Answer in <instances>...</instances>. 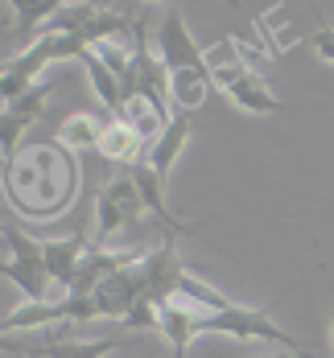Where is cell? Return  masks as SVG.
<instances>
[{
	"label": "cell",
	"instance_id": "6da1fadb",
	"mask_svg": "<svg viewBox=\"0 0 334 358\" xmlns=\"http://www.w3.org/2000/svg\"><path fill=\"white\" fill-rule=\"evenodd\" d=\"M74 185H78V165L74 152L58 141L34 144L4 161V194L8 206L25 218H54L71 206Z\"/></svg>",
	"mask_w": 334,
	"mask_h": 358
},
{
	"label": "cell",
	"instance_id": "7a4b0ae2",
	"mask_svg": "<svg viewBox=\"0 0 334 358\" xmlns=\"http://www.w3.org/2000/svg\"><path fill=\"white\" fill-rule=\"evenodd\" d=\"M202 325V334H231V338H264V342H277V346H289V350H301L297 346V338H289L281 325L272 322L268 313H260V309H244V305H227L219 313H202L198 317Z\"/></svg>",
	"mask_w": 334,
	"mask_h": 358
},
{
	"label": "cell",
	"instance_id": "3957f363",
	"mask_svg": "<svg viewBox=\"0 0 334 358\" xmlns=\"http://www.w3.org/2000/svg\"><path fill=\"white\" fill-rule=\"evenodd\" d=\"M141 215H145V198H141L137 181L128 178V173L124 178H111L99 189V202H95V239L104 243L120 227H132Z\"/></svg>",
	"mask_w": 334,
	"mask_h": 358
},
{
	"label": "cell",
	"instance_id": "277c9868",
	"mask_svg": "<svg viewBox=\"0 0 334 358\" xmlns=\"http://www.w3.org/2000/svg\"><path fill=\"white\" fill-rule=\"evenodd\" d=\"M157 54H161V62H165L169 74L207 71V50L190 37L178 4H169V8H165V21L157 25Z\"/></svg>",
	"mask_w": 334,
	"mask_h": 358
},
{
	"label": "cell",
	"instance_id": "5b68a950",
	"mask_svg": "<svg viewBox=\"0 0 334 358\" xmlns=\"http://www.w3.org/2000/svg\"><path fill=\"white\" fill-rule=\"evenodd\" d=\"M99 305L95 296H78L67 292L58 301H46V305H25V309H13L4 317V329H29V325H46V322H99Z\"/></svg>",
	"mask_w": 334,
	"mask_h": 358
},
{
	"label": "cell",
	"instance_id": "8992f818",
	"mask_svg": "<svg viewBox=\"0 0 334 358\" xmlns=\"http://www.w3.org/2000/svg\"><path fill=\"white\" fill-rule=\"evenodd\" d=\"M141 264H145V259H141ZM141 264L111 272L108 280L95 288V305H99L104 317H120V322H128V313L145 301V268H141Z\"/></svg>",
	"mask_w": 334,
	"mask_h": 358
},
{
	"label": "cell",
	"instance_id": "52a82bcc",
	"mask_svg": "<svg viewBox=\"0 0 334 358\" xmlns=\"http://www.w3.org/2000/svg\"><path fill=\"white\" fill-rule=\"evenodd\" d=\"M46 103H50V87H46V83H37L29 95H21L17 103H8V108H4V115H0V148H4V161H13V157H17V136H21L29 124L41 120Z\"/></svg>",
	"mask_w": 334,
	"mask_h": 358
},
{
	"label": "cell",
	"instance_id": "ba28073f",
	"mask_svg": "<svg viewBox=\"0 0 334 358\" xmlns=\"http://www.w3.org/2000/svg\"><path fill=\"white\" fill-rule=\"evenodd\" d=\"M128 178L137 181V189H141V198H145V210L165 227V239H174V235H198L194 227H186L182 218L169 210V202H165V181L153 173V165H148V161L132 165V169H128Z\"/></svg>",
	"mask_w": 334,
	"mask_h": 358
},
{
	"label": "cell",
	"instance_id": "9c48e42d",
	"mask_svg": "<svg viewBox=\"0 0 334 358\" xmlns=\"http://www.w3.org/2000/svg\"><path fill=\"white\" fill-rule=\"evenodd\" d=\"M91 251V239L83 235V231H74L67 239H50L46 243V272H50V280L54 288L67 296V288L74 285V276H78V264H83V255Z\"/></svg>",
	"mask_w": 334,
	"mask_h": 358
},
{
	"label": "cell",
	"instance_id": "30bf717a",
	"mask_svg": "<svg viewBox=\"0 0 334 358\" xmlns=\"http://www.w3.org/2000/svg\"><path fill=\"white\" fill-rule=\"evenodd\" d=\"M148 141L137 132V128H128L124 120H108V128H104V136H99V157H108L111 165H124V169H132V165H141L148 161L145 157Z\"/></svg>",
	"mask_w": 334,
	"mask_h": 358
},
{
	"label": "cell",
	"instance_id": "8fae6325",
	"mask_svg": "<svg viewBox=\"0 0 334 358\" xmlns=\"http://www.w3.org/2000/svg\"><path fill=\"white\" fill-rule=\"evenodd\" d=\"M190 132H194L190 115H186V111H174V120L165 124V132L148 144V165H153V173H157L161 181L169 178L174 161L182 157V148H186V141H190Z\"/></svg>",
	"mask_w": 334,
	"mask_h": 358
},
{
	"label": "cell",
	"instance_id": "7c38bea8",
	"mask_svg": "<svg viewBox=\"0 0 334 358\" xmlns=\"http://www.w3.org/2000/svg\"><path fill=\"white\" fill-rule=\"evenodd\" d=\"M78 62L87 66V78H91V87H95L99 103L111 111V120H120V115H124V108H128V99H124V83L116 78V71H111V66L99 58V54H95V50H87Z\"/></svg>",
	"mask_w": 334,
	"mask_h": 358
},
{
	"label": "cell",
	"instance_id": "4fadbf2b",
	"mask_svg": "<svg viewBox=\"0 0 334 358\" xmlns=\"http://www.w3.org/2000/svg\"><path fill=\"white\" fill-rule=\"evenodd\" d=\"M207 74H211V83L227 91V87H235L244 74H248V62L239 58V41L235 37H223L215 45H207Z\"/></svg>",
	"mask_w": 334,
	"mask_h": 358
},
{
	"label": "cell",
	"instance_id": "5bb4252c",
	"mask_svg": "<svg viewBox=\"0 0 334 358\" xmlns=\"http://www.w3.org/2000/svg\"><path fill=\"white\" fill-rule=\"evenodd\" d=\"M198 317H202V309H194V305H186V301H169V305L161 309V334L169 338V346L178 350V358H182L186 346L202 334Z\"/></svg>",
	"mask_w": 334,
	"mask_h": 358
},
{
	"label": "cell",
	"instance_id": "9a60e30c",
	"mask_svg": "<svg viewBox=\"0 0 334 358\" xmlns=\"http://www.w3.org/2000/svg\"><path fill=\"white\" fill-rule=\"evenodd\" d=\"M223 95H227V99H231L235 108L252 111V115H277V111H285V108H281V99H277V95L268 91V83H264L260 74H252V71L244 74V78H239L235 87H227Z\"/></svg>",
	"mask_w": 334,
	"mask_h": 358
},
{
	"label": "cell",
	"instance_id": "2e32d148",
	"mask_svg": "<svg viewBox=\"0 0 334 358\" xmlns=\"http://www.w3.org/2000/svg\"><path fill=\"white\" fill-rule=\"evenodd\" d=\"M215 83H211V74L207 71H182V74H169V103L174 111H190L198 108L202 99H207V91H211Z\"/></svg>",
	"mask_w": 334,
	"mask_h": 358
},
{
	"label": "cell",
	"instance_id": "e0dca14e",
	"mask_svg": "<svg viewBox=\"0 0 334 358\" xmlns=\"http://www.w3.org/2000/svg\"><path fill=\"white\" fill-rule=\"evenodd\" d=\"M104 128H108V120H99V115H71V120L58 128V144H62V148H71V152L99 148Z\"/></svg>",
	"mask_w": 334,
	"mask_h": 358
},
{
	"label": "cell",
	"instance_id": "ac0fdd59",
	"mask_svg": "<svg viewBox=\"0 0 334 358\" xmlns=\"http://www.w3.org/2000/svg\"><path fill=\"white\" fill-rule=\"evenodd\" d=\"M124 346V338H95V342H46L37 346L41 358H104L108 350Z\"/></svg>",
	"mask_w": 334,
	"mask_h": 358
},
{
	"label": "cell",
	"instance_id": "d6986e66",
	"mask_svg": "<svg viewBox=\"0 0 334 358\" xmlns=\"http://www.w3.org/2000/svg\"><path fill=\"white\" fill-rule=\"evenodd\" d=\"M62 4L67 0H17V4H8V8H17V34L29 37L37 25H50L62 13Z\"/></svg>",
	"mask_w": 334,
	"mask_h": 358
},
{
	"label": "cell",
	"instance_id": "ffe728a7",
	"mask_svg": "<svg viewBox=\"0 0 334 358\" xmlns=\"http://www.w3.org/2000/svg\"><path fill=\"white\" fill-rule=\"evenodd\" d=\"M4 251H8V259H41L46 243H34L17 222H4Z\"/></svg>",
	"mask_w": 334,
	"mask_h": 358
},
{
	"label": "cell",
	"instance_id": "44dd1931",
	"mask_svg": "<svg viewBox=\"0 0 334 358\" xmlns=\"http://www.w3.org/2000/svg\"><path fill=\"white\" fill-rule=\"evenodd\" d=\"M124 325H128V329H157V334H161V305H153V301L145 296V301L128 313Z\"/></svg>",
	"mask_w": 334,
	"mask_h": 358
},
{
	"label": "cell",
	"instance_id": "7402d4cb",
	"mask_svg": "<svg viewBox=\"0 0 334 358\" xmlns=\"http://www.w3.org/2000/svg\"><path fill=\"white\" fill-rule=\"evenodd\" d=\"M314 54H318L322 62H334V25H322V29L314 34Z\"/></svg>",
	"mask_w": 334,
	"mask_h": 358
},
{
	"label": "cell",
	"instance_id": "603a6c76",
	"mask_svg": "<svg viewBox=\"0 0 334 358\" xmlns=\"http://www.w3.org/2000/svg\"><path fill=\"white\" fill-rule=\"evenodd\" d=\"M268 358H314L309 350H293V355H268Z\"/></svg>",
	"mask_w": 334,
	"mask_h": 358
},
{
	"label": "cell",
	"instance_id": "cb8c5ba5",
	"mask_svg": "<svg viewBox=\"0 0 334 358\" xmlns=\"http://www.w3.org/2000/svg\"><path fill=\"white\" fill-rule=\"evenodd\" d=\"M21 355H25V358H41V355H37V350H21Z\"/></svg>",
	"mask_w": 334,
	"mask_h": 358
}]
</instances>
